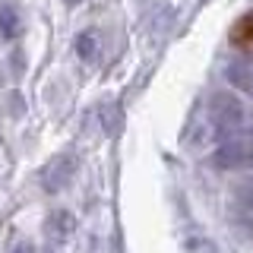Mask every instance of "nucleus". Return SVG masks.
I'll list each match as a JSON object with an SVG mask.
<instances>
[{"instance_id":"f257e3e1","label":"nucleus","mask_w":253,"mask_h":253,"mask_svg":"<svg viewBox=\"0 0 253 253\" xmlns=\"http://www.w3.org/2000/svg\"><path fill=\"white\" fill-rule=\"evenodd\" d=\"M212 162L225 171H241L253 165V130L247 126H237L228 136L218 139L215 152H212Z\"/></svg>"},{"instance_id":"f03ea898","label":"nucleus","mask_w":253,"mask_h":253,"mask_svg":"<svg viewBox=\"0 0 253 253\" xmlns=\"http://www.w3.org/2000/svg\"><path fill=\"white\" fill-rule=\"evenodd\" d=\"M209 126H215V136H228L231 130H237V126H244V105L234 98V95H212L209 101Z\"/></svg>"},{"instance_id":"7ed1b4c3","label":"nucleus","mask_w":253,"mask_h":253,"mask_svg":"<svg viewBox=\"0 0 253 253\" xmlns=\"http://www.w3.org/2000/svg\"><path fill=\"white\" fill-rule=\"evenodd\" d=\"M76 168H79V158H76V155H57V158H54V162L44 168L42 187L47 190V193H57V190H63L70 180L76 177Z\"/></svg>"},{"instance_id":"20e7f679","label":"nucleus","mask_w":253,"mask_h":253,"mask_svg":"<svg viewBox=\"0 0 253 253\" xmlns=\"http://www.w3.org/2000/svg\"><path fill=\"white\" fill-rule=\"evenodd\" d=\"M101 35L95 29H89V32H83V35L76 38V54H79V60L83 63H98L101 60Z\"/></svg>"},{"instance_id":"39448f33","label":"nucleus","mask_w":253,"mask_h":253,"mask_svg":"<svg viewBox=\"0 0 253 253\" xmlns=\"http://www.w3.org/2000/svg\"><path fill=\"white\" fill-rule=\"evenodd\" d=\"M0 32H3L6 38H16L22 32V16H19V10H16L13 3L0 6Z\"/></svg>"},{"instance_id":"423d86ee","label":"nucleus","mask_w":253,"mask_h":253,"mask_svg":"<svg viewBox=\"0 0 253 253\" xmlns=\"http://www.w3.org/2000/svg\"><path fill=\"white\" fill-rule=\"evenodd\" d=\"M101 124H105V133H117L124 126V114L114 105H108V108H101Z\"/></svg>"},{"instance_id":"0eeeda50","label":"nucleus","mask_w":253,"mask_h":253,"mask_svg":"<svg viewBox=\"0 0 253 253\" xmlns=\"http://www.w3.org/2000/svg\"><path fill=\"white\" fill-rule=\"evenodd\" d=\"M10 253H35V247H32L29 241H22V244H16V247H13Z\"/></svg>"},{"instance_id":"6e6552de","label":"nucleus","mask_w":253,"mask_h":253,"mask_svg":"<svg viewBox=\"0 0 253 253\" xmlns=\"http://www.w3.org/2000/svg\"><path fill=\"white\" fill-rule=\"evenodd\" d=\"M67 3H70V6H76V3H83V0H67Z\"/></svg>"}]
</instances>
